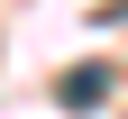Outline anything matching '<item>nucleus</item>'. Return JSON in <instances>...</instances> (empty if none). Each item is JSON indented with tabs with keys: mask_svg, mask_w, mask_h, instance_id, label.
Here are the masks:
<instances>
[{
	"mask_svg": "<svg viewBox=\"0 0 128 119\" xmlns=\"http://www.w3.org/2000/svg\"><path fill=\"white\" fill-rule=\"evenodd\" d=\"M64 101H73V110H101V101H110V73H101V64L64 73Z\"/></svg>",
	"mask_w": 128,
	"mask_h": 119,
	"instance_id": "f257e3e1",
	"label": "nucleus"
}]
</instances>
